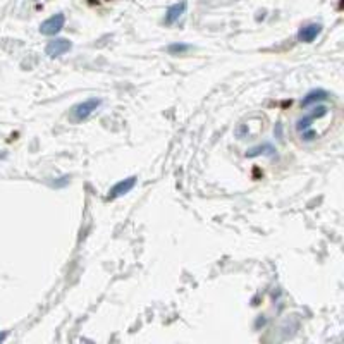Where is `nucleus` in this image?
Returning <instances> with one entry per match:
<instances>
[{
    "label": "nucleus",
    "mask_w": 344,
    "mask_h": 344,
    "mask_svg": "<svg viewBox=\"0 0 344 344\" xmlns=\"http://www.w3.org/2000/svg\"><path fill=\"white\" fill-rule=\"evenodd\" d=\"M100 105H102V100L100 98L93 97V98L85 100V102L78 103V105L72 108V119L76 121V123H81V121L88 119V117L93 114Z\"/></svg>",
    "instance_id": "nucleus-1"
},
{
    "label": "nucleus",
    "mask_w": 344,
    "mask_h": 344,
    "mask_svg": "<svg viewBox=\"0 0 344 344\" xmlns=\"http://www.w3.org/2000/svg\"><path fill=\"white\" fill-rule=\"evenodd\" d=\"M64 24H66V16L59 12V14H54L50 16L49 19L43 21L40 24V33L47 34V36H55L57 33L62 31Z\"/></svg>",
    "instance_id": "nucleus-2"
},
{
    "label": "nucleus",
    "mask_w": 344,
    "mask_h": 344,
    "mask_svg": "<svg viewBox=\"0 0 344 344\" xmlns=\"http://www.w3.org/2000/svg\"><path fill=\"white\" fill-rule=\"evenodd\" d=\"M71 49H72V43L69 42L67 38H54V40H50L47 43L45 54L49 55V57L55 59V57H60V55L67 54Z\"/></svg>",
    "instance_id": "nucleus-3"
},
{
    "label": "nucleus",
    "mask_w": 344,
    "mask_h": 344,
    "mask_svg": "<svg viewBox=\"0 0 344 344\" xmlns=\"http://www.w3.org/2000/svg\"><path fill=\"white\" fill-rule=\"evenodd\" d=\"M327 112H329V108L325 107V105H317L315 108H313L312 114H308V116H304V117H301V119L296 121V131L303 133V131H307V129H310L313 121L320 119V117H324L325 114H327Z\"/></svg>",
    "instance_id": "nucleus-4"
},
{
    "label": "nucleus",
    "mask_w": 344,
    "mask_h": 344,
    "mask_svg": "<svg viewBox=\"0 0 344 344\" xmlns=\"http://www.w3.org/2000/svg\"><path fill=\"white\" fill-rule=\"evenodd\" d=\"M136 182H138L136 176L126 177V179L116 182V184L110 188V191H108V200H116V198H121V197H124V195H128L129 191L136 186Z\"/></svg>",
    "instance_id": "nucleus-5"
},
{
    "label": "nucleus",
    "mask_w": 344,
    "mask_h": 344,
    "mask_svg": "<svg viewBox=\"0 0 344 344\" xmlns=\"http://www.w3.org/2000/svg\"><path fill=\"white\" fill-rule=\"evenodd\" d=\"M322 26L320 23H308L299 28L298 31V42L301 43H312L313 40H317V36L322 33Z\"/></svg>",
    "instance_id": "nucleus-6"
},
{
    "label": "nucleus",
    "mask_w": 344,
    "mask_h": 344,
    "mask_svg": "<svg viewBox=\"0 0 344 344\" xmlns=\"http://www.w3.org/2000/svg\"><path fill=\"white\" fill-rule=\"evenodd\" d=\"M186 7H188V4H186L184 0L172 4V6L167 9V12H165V17H164L165 24H174L176 21H179V17L186 12Z\"/></svg>",
    "instance_id": "nucleus-7"
},
{
    "label": "nucleus",
    "mask_w": 344,
    "mask_h": 344,
    "mask_svg": "<svg viewBox=\"0 0 344 344\" xmlns=\"http://www.w3.org/2000/svg\"><path fill=\"white\" fill-rule=\"evenodd\" d=\"M329 98V93L325 90H312V91H308L307 95H304V98H303V102H301V105L303 107H310V105H317L319 102H322V100H327Z\"/></svg>",
    "instance_id": "nucleus-8"
},
{
    "label": "nucleus",
    "mask_w": 344,
    "mask_h": 344,
    "mask_svg": "<svg viewBox=\"0 0 344 344\" xmlns=\"http://www.w3.org/2000/svg\"><path fill=\"white\" fill-rule=\"evenodd\" d=\"M269 155V157H274L276 155V148H274L271 143H265V145L262 146H255V148H251L250 151L246 154V157H256V155Z\"/></svg>",
    "instance_id": "nucleus-9"
},
{
    "label": "nucleus",
    "mask_w": 344,
    "mask_h": 344,
    "mask_svg": "<svg viewBox=\"0 0 344 344\" xmlns=\"http://www.w3.org/2000/svg\"><path fill=\"white\" fill-rule=\"evenodd\" d=\"M167 50L171 55H182L191 50V45H188V43H172V45L167 47Z\"/></svg>",
    "instance_id": "nucleus-10"
},
{
    "label": "nucleus",
    "mask_w": 344,
    "mask_h": 344,
    "mask_svg": "<svg viewBox=\"0 0 344 344\" xmlns=\"http://www.w3.org/2000/svg\"><path fill=\"white\" fill-rule=\"evenodd\" d=\"M7 337V334L6 332H2V334H0V341H4V339H6Z\"/></svg>",
    "instance_id": "nucleus-11"
}]
</instances>
